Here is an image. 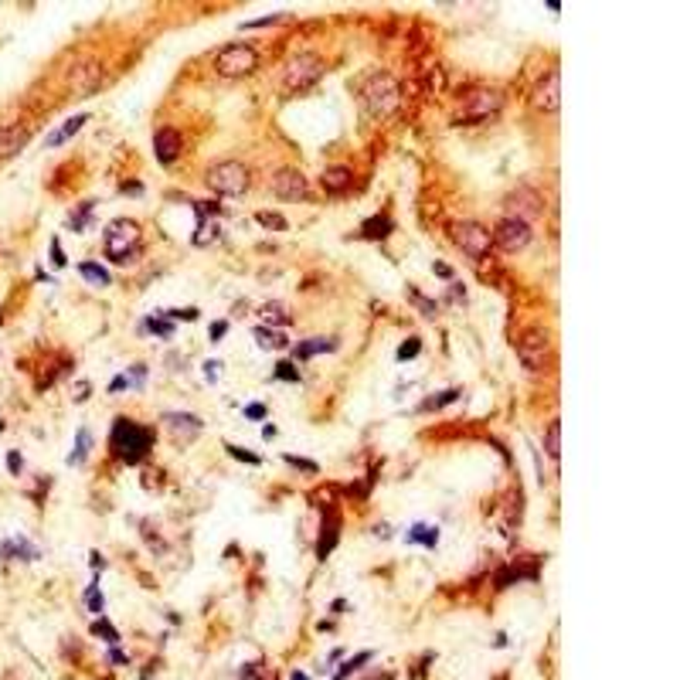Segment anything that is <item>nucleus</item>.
Returning <instances> with one entry per match:
<instances>
[{
  "mask_svg": "<svg viewBox=\"0 0 680 680\" xmlns=\"http://www.w3.org/2000/svg\"><path fill=\"white\" fill-rule=\"evenodd\" d=\"M361 99H364V109L371 116H392L401 105V85L388 72H374L361 82Z\"/></svg>",
  "mask_w": 680,
  "mask_h": 680,
  "instance_id": "f03ea898",
  "label": "nucleus"
},
{
  "mask_svg": "<svg viewBox=\"0 0 680 680\" xmlns=\"http://www.w3.org/2000/svg\"><path fill=\"white\" fill-rule=\"evenodd\" d=\"M503 208H507V214H510V218H521V221H527V218H538V214L545 211V201H541V194H538L534 187H514V191L507 194Z\"/></svg>",
  "mask_w": 680,
  "mask_h": 680,
  "instance_id": "f8f14e48",
  "label": "nucleus"
},
{
  "mask_svg": "<svg viewBox=\"0 0 680 680\" xmlns=\"http://www.w3.org/2000/svg\"><path fill=\"white\" fill-rule=\"evenodd\" d=\"M92 214H96V201H82L79 208L65 218V228H68V232H85L89 221H92Z\"/></svg>",
  "mask_w": 680,
  "mask_h": 680,
  "instance_id": "cd10ccee",
  "label": "nucleus"
},
{
  "mask_svg": "<svg viewBox=\"0 0 680 680\" xmlns=\"http://www.w3.org/2000/svg\"><path fill=\"white\" fill-rule=\"evenodd\" d=\"M337 538H340V521L334 514H327L323 524H320V538H316V558H327L330 551L337 548Z\"/></svg>",
  "mask_w": 680,
  "mask_h": 680,
  "instance_id": "a211bd4d",
  "label": "nucleus"
},
{
  "mask_svg": "<svg viewBox=\"0 0 680 680\" xmlns=\"http://www.w3.org/2000/svg\"><path fill=\"white\" fill-rule=\"evenodd\" d=\"M256 221H259L262 228H269V232H286V218L276 214V211H259Z\"/></svg>",
  "mask_w": 680,
  "mask_h": 680,
  "instance_id": "c9c22d12",
  "label": "nucleus"
},
{
  "mask_svg": "<svg viewBox=\"0 0 680 680\" xmlns=\"http://www.w3.org/2000/svg\"><path fill=\"white\" fill-rule=\"evenodd\" d=\"M392 218L388 214H374V218H367L364 225H361V235L364 238H374V242H385V238L392 235Z\"/></svg>",
  "mask_w": 680,
  "mask_h": 680,
  "instance_id": "b1692460",
  "label": "nucleus"
},
{
  "mask_svg": "<svg viewBox=\"0 0 680 680\" xmlns=\"http://www.w3.org/2000/svg\"><path fill=\"white\" fill-rule=\"evenodd\" d=\"M218 374H221V364H218V361H208V364H205V378H208V385H218Z\"/></svg>",
  "mask_w": 680,
  "mask_h": 680,
  "instance_id": "de8ad7c7",
  "label": "nucleus"
},
{
  "mask_svg": "<svg viewBox=\"0 0 680 680\" xmlns=\"http://www.w3.org/2000/svg\"><path fill=\"white\" fill-rule=\"evenodd\" d=\"M109 445H112V456H116V459L136 466V463H143L147 452L154 449V432H150L147 425L133 422V419H116L112 422V432H109Z\"/></svg>",
  "mask_w": 680,
  "mask_h": 680,
  "instance_id": "f257e3e1",
  "label": "nucleus"
},
{
  "mask_svg": "<svg viewBox=\"0 0 680 680\" xmlns=\"http://www.w3.org/2000/svg\"><path fill=\"white\" fill-rule=\"evenodd\" d=\"M79 276L85 279V283H92L96 289H105L109 283H112V276H109V269H105L103 262H82Z\"/></svg>",
  "mask_w": 680,
  "mask_h": 680,
  "instance_id": "393cba45",
  "label": "nucleus"
},
{
  "mask_svg": "<svg viewBox=\"0 0 680 680\" xmlns=\"http://www.w3.org/2000/svg\"><path fill=\"white\" fill-rule=\"evenodd\" d=\"M531 238H534V228H531V221H521V218H510V214H503L497 221V228H494V235H490V242H494V249H500V252H521V249H527L531 245Z\"/></svg>",
  "mask_w": 680,
  "mask_h": 680,
  "instance_id": "1a4fd4ad",
  "label": "nucleus"
},
{
  "mask_svg": "<svg viewBox=\"0 0 680 680\" xmlns=\"http://www.w3.org/2000/svg\"><path fill=\"white\" fill-rule=\"evenodd\" d=\"M52 262L58 265V269H65V265H68V259H65V252H61V245H58V242H52Z\"/></svg>",
  "mask_w": 680,
  "mask_h": 680,
  "instance_id": "09e8293b",
  "label": "nucleus"
},
{
  "mask_svg": "<svg viewBox=\"0 0 680 680\" xmlns=\"http://www.w3.org/2000/svg\"><path fill=\"white\" fill-rule=\"evenodd\" d=\"M205 184H208V191H214L218 198H242V194H249L252 177H249L245 163H238V160H218V163L208 167Z\"/></svg>",
  "mask_w": 680,
  "mask_h": 680,
  "instance_id": "20e7f679",
  "label": "nucleus"
},
{
  "mask_svg": "<svg viewBox=\"0 0 680 680\" xmlns=\"http://www.w3.org/2000/svg\"><path fill=\"white\" fill-rule=\"evenodd\" d=\"M432 272H436L439 279H445V283H452V279H456V276H452V269H449L445 262H432Z\"/></svg>",
  "mask_w": 680,
  "mask_h": 680,
  "instance_id": "49530a36",
  "label": "nucleus"
},
{
  "mask_svg": "<svg viewBox=\"0 0 680 680\" xmlns=\"http://www.w3.org/2000/svg\"><path fill=\"white\" fill-rule=\"evenodd\" d=\"M286 306L283 303H262L259 306V323L262 327H279V330H286Z\"/></svg>",
  "mask_w": 680,
  "mask_h": 680,
  "instance_id": "bb28decb",
  "label": "nucleus"
},
{
  "mask_svg": "<svg viewBox=\"0 0 680 680\" xmlns=\"http://www.w3.org/2000/svg\"><path fill=\"white\" fill-rule=\"evenodd\" d=\"M367 660H371V650H364V653H357V656H354V660H347V663L340 667L337 674H334V680H347V677H350V674H357V670L364 667Z\"/></svg>",
  "mask_w": 680,
  "mask_h": 680,
  "instance_id": "e433bc0d",
  "label": "nucleus"
},
{
  "mask_svg": "<svg viewBox=\"0 0 680 680\" xmlns=\"http://www.w3.org/2000/svg\"><path fill=\"white\" fill-rule=\"evenodd\" d=\"M225 330H228V323H225V320H214V323H211V340H221L225 337Z\"/></svg>",
  "mask_w": 680,
  "mask_h": 680,
  "instance_id": "8fccbe9b",
  "label": "nucleus"
},
{
  "mask_svg": "<svg viewBox=\"0 0 680 680\" xmlns=\"http://www.w3.org/2000/svg\"><path fill=\"white\" fill-rule=\"evenodd\" d=\"M89 449H92V436H89V429H79V432H75V449L68 452V463H72V466H82L85 456H89Z\"/></svg>",
  "mask_w": 680,
  "mask_h": 680,
  "instance_id": "2f4dec72",
  "label": "nucleus"
},
{
  "mask_svg": "<svg viewBox=\"0 0 680 680\" xmlns=\"http://www.w3.org/2000/svg\"><path fill=\"white\" fill-rule=\"evenodd\" d=\"M99 82H103V65H99L96 58H85V61H79V65L68 72V89H72L75 96H85V92L99 89Z\"/></svg>",
  "mask_w": 680,
  "mask_h": 680,
  "instance_id": "4468645a",
  "label": "nucleus"
},
{
  "mask_svg": "<svg viewBox=\"0 0 680 680\" xmlns=\"http://www.w3.org/2000/svg\"><path fill=\"white\" fill-rule=\"evenodd\" d=\"M276 378H279V381H286V385H300V381H303V378H300V371L289 364V361H279V364H276Z\"/></svg>",
  "mask_w": 680,
  "mask_h": 680,
  "instance_id": "ea45409f",
  "label": "nucleus"
},
{
  "mask_svg": "<svg viewBox=\"0 0 680 680\" xmlns=\"http://www.w3.org/2000/svg\"><path fill=\"white\" fill-rule=\"evenodd\" d=\"M181 133L170 130V126L157 130V136H154V157L160 167H174V160L181 157Z\"/></svg>",
  "mask_w": 680,
  "mask_h": 680,
  "instance_id": "2eb2a0df",
  "label": "nucleus"
},
{
  "mask_svg": "<svg viewBox=\"0 0 680 680\" xmlns=\"http://www.w3.org/2000/svg\"><path fill=\"white\" fill-rule=\"evenodd\" d=\"M323 191H330V194H343V191H350L354 187V174H350V167H343V163H334V167H327L323 170Z\"/></svg>",
  "mask_w": 680,
  "mask_h": 680,
  "instance_id": "f3484780",
  "label": "nucleus"
},
{
  "mask_svg": "<svg viewBox=\"0 0 680 680\" xmlns=\"http://www.w3.org/2000/svg\"><path fill=\"white\" fill-rule=\"evenodd\" d=\"M109 663H126V650L112 643V650H109Z\"/></svg>",
  "mask_w": 680,
  "mask_h": 680,
  "instance_id": "3c124183",
  "label": "nucleus"
},
{
  "mask_svg": "<svg viewBox=\"0 0 680 680\" xmlns=\"http://www.w3.org/2000/svg\"><path fill=\"white\" fill-rule=\"evenodd\" d=\"M140 334H154V337H174L177 334V327H174V320H163V316H147V320H140Z\"/></svg>",
  "mask_w": 680,
  "mask_h": 680,
  "instance_id": "c85d7f7f",
  "label": "nucleus"
},
{
  "mask_svg": "<svg viewBox=\"0 0 680 680\" xmlns=\"http://www.w3.org/2000/svg\"><path fill=\"white\" fill-rule=\"evenodd\" d=\"M252 337L259 340V347H265V350H283V347L289 343L286 330H279V327H262V323L252 327Z\"/></svg>",
  "mask_w": 680,
  "mask_h": 680,
  "instance_id": "412c9836",
  "label": "nucleus"
},
{
  "mask_svg": "<svg viewBox=\"0 0 680 680\" xmlns=\"http://www.w3.org/2000/svg\"><path fill=\"white\" fill-rule=\"evenodd\" d=\"M330 350H337V340L334 337H313V340H300L293 347V357L296 361H310L316 354H330Z\"/></svg>",
  "mask_w": 680,
  "mask_h": 680,
  "instance_id": "6ab92c4d",
  "label": "nucleus"
},
{
  "mask_svg": "<svg viewBox=\"0 0 680 680\" xmlns=\"http://www.w3.org/2000/svg\"><path fill=\"white\" fill-rule=\"evenodd\" d=\"M265 415H269V408H265L262 401H249V405H245V419L249 422H265Z\"/></svg>",
  "mask_w": 680,
  "mask_h": 680,
  "instance_id": "a19ab883",
  "label": "nucleus"
},
{
  "mask_svg": "<svg viewBox=\"0 0 680 680\" xmlns=\"http://www.w3.org/2000/svg\"><path fill=\"white\" fill-rule=\"evenodd\" d=\"M405 541L408 545H415V548H436L439 545V527H432V524H412L408 527V534H405Z\"/></svg>",
  "mask_w": 680,
  "mask_h": 680,
  "instance_id": "aec40b11",
  "label": "nucleus"
},
{
  "mask_svg": "<svg viewBox=\"0 0 680 680\" xmlns=\"http://www.w3.org/2000/svg\"><path fill=\"white\" fill-rule=\"evenodd\" d=\"M89 561H92V568H103V565H105V558L99 554V551H92V554H89Z\"/></svg>",
  "mask_w": 680,
  "mask_h": 680,
  "instance_id": "603ef678",
  "label": "nucleus"
},
{
  "mask_svg": "<svg viewBox=\"0 0 680 680\" xmlns=\"http://www.w3.org/2000/svg\"><path fill=\"white\" fill-rule=\"evenodd\" d=\"M283 463H286V466H293V470H300V473H316V470H320V463H316V459H306V456H293V452H286V456H283Z\"/></svg>",
  "mask_w": 680,
  "mask_h": 680,
  "instance_id": "4c0bfd02",
  "label": "nucleus"
},
{
  "mask_svg": "<svg viewBox=\"0 0 680 680\" xmlns=\"http://www.w3.org/2000/svg\"><path fill=\"white\" fill-rule=\"evenodd\" d=\"M92 636H99V640H105V643H119V629L112 626L109 619H103V616L92 623Z\"/></svg>",
  "mask_w": 680,
  "mask_h": 680,
  "instance_id": "f704fd0d",
  "label": "nucleus"
},
{
  "mask_svg": "<svg viewBox=\"0 0 680 680\" xmlns=\"http://www.w3.org/2000/svg\"><path fill=\"white\" fill-rule=\"evenodd\" d=\"M0 432H3V422H0Z\"/></svg>",
  "mask_w": 680,
  "mask_h": 680,
  "instance_id": "6e6d98bb",
  "label": "nucleus"
},
{
  "mask_svg": "<svg viewBox=\"0 0 680 680\" xmlns=\"http://www.w3.org/2000/svg\"><path fill=\"white\" fill-rule=\"evenodd\" d=\"M545 449H548V456L558 463L561 459V422L554 419L548 425V432H545Z\"/></svg>",
  "mask_w": 680,
  "mask_h": 680,
  "instance_id": "473e14b6",
  "label": "nucleus"
},
{
  "mask_svg": "<svg viewBox=\"0 0 680 680\" xmlns=\"http://www.w3.org/2000/svg\"><path fill=\"white\" fill-rule=\"evenodd\" d=\"M256 65H259V48L249 41H232L214 54V72L221 79H245L256 72Z\"/></svg>",
  "mask_w": 680,
  "mask_h": 680,
  "instance_id": "423d86ee",
  "label": "nucleus"
},
{
  "mask_svg": "<svg viewBox=\"0 0 680 680\" xmlns=\"http://www.w3.org/2000/svg\"><path fill=\"white\" fill-rule=\"evenodd\" d=\"M262 436L265 439H276V425H262Z\"/></svg>",
  "mask_w": 680,
  "mask_h": 680,
  "instance_id": "864d4df0",
  "label": "nucleus"
},
{
  "mask_svg": "<svg viewBox=\"0 0 680 680\" xmlns=\"http://www.w3.org/2000/svg\"><path fill=\"white\" fill-rule=\"evenodd\" d=\"M85 123H89V116H85V112H82V116H72V119H65V123H61V126H58V130H54L52 136L45 140V147H52V150H54V147L68 143V140H72V136H75V133H79Z\"/></svg>",
  "mask_w": 680,
  "mask_h": 680,
  "instance_id": "4be33fe9",
  "label": "nucleus"
},
{
  "mask_svg": "<svg viewBox=\"0 0 680 680\" xmlns=\"http://www.w3.org/2000/svg\"><path fill=\"white\" fill-rule=\"evenodd\" d=\"M7 470L14 473V476L24 470V459H21V452H7Z\"/></svg>",
  "mask_w": 680,
  "mask_h": 680,
  "instance_id": "a18cd8bd",
  "label": "nucleus"
},
{
  "mask_svg": "<svg viewBox=\"0 0 680 680\" xmlns=\"http://www.w3.org/2000/svg\"><path fill=\"white\" fill-rule=\"evenodd\" d=\"M85 605H89L92 612H103V592H99V582L85 592Z\"/></svg>",
  "mask_w": 680,
  "mask_h": 680,
  "instance_id": "79ce46f5",
  "label": "nucleus"
},
{
  "mask_svg": "<svg viewBox=\"0 0 680 680\" xmlns=\"http://www.w3.org/2000/svg\"><path fill=\"white\" fill-rule=\"evenodd\" d=\"M449 238L456 242V249L473 262H483L490 252H494V242H490V232L476 221H449Z\"/></svg>",
  "mask_w": 680,
  "mask_h": 680,
  "instance_id": "6e6552de",
  "label": "nucleus"
},
{
  "mask_svg": "<svg viewBox=\"0 0 680 680\" xmlns=\"http://www.w3.org/2000/svg\"><path fill=\"white\" fill-rule=\"evenodd\" d=\"M548 347V330L541 323H531L517 340V350H545Z\"/></svg>",
  "mask_w": 680,
  "mask_h": 680,
  "instance_id": "a878e982",
  "label": "nucleus"
},
{
  "mask_svg": "<svg viewBox=\"0 0 680 680\" xmlns=\"http://www.w3.org/2000/svg\"><path fill=\"white\" fill-rule=\"evenodd\" d=\"M279 17H283V14H269V17H259V21H245L238 31H259V27H265V24H276Z\"/></svg>",
  "mask_w": 680,
  "mask_h": 680,
  "instance_id": "37998d69",
  "label": "nucleus"
},
{
  "mask_svg": "<svg viewBox=\"0 0 680 680\" xmlns=\"http://www.w3.org/2000/svg\"><path fill=\"white\" fill-rule=\"evenodd\" d=\"M521 578H534V572H527V565H503L497 575H494V585H497V589H510V585L521 582Z\"/></svg>",
  "mask_w": 680,
  "mask_h": 680,
  "instance_id": "c756f323",
  "label": "nucleus"
},
{
  "mask_svg": "<svg viewBox=\"0 0 680 680\" xmlns=\"http://www.w3.org/2000/svg\"><path fill=\"white\" fill-rule=\"evenodd\" d=\"M419 354H422V340L419 337H408V340H401V347H398L394 361H398V364H408V361H415Z\"/></svg>",
  "mask_w": 680,
  "mask_h": 680,
  "instance_id": "72a5a7b5",
  "label": "nucleus"
},
{
  "mask_svg": "<svg viewBox=\"0 0 680 680\" xmlns=\"http://www.w3.org/2000/svg\"><path fill=\"white\" fill-rule=\"evenodd\" d=\"M143 245H140V225L130 218H116L109 228H105V256L116 262V265H130L140 259Z\"/></svg>",
  "mask_w": 680,
  "mask_h": 680,
  "instance_id": "7ed1b4c3",
  "label": "nucleus"
},
{
  "mask_svg": "<svg viewBox=\"0 0 680 680\" xmlns=\"http://www.w3.org/2000/svg\"><path fill=\"white\" fill-rule=\"evenodd\" d=\"M503 105V96L494 92V89H473L470 96L463 99V105L456 109L452 116V126H473V123H487L494 119Z\"/></svg>",
  "mask_w": 680,
  "mask_h": 680,
  "instance_id": "0eeeda50",
  "label": "nucleus"
},
{
  "mask_svg": "<svg viewBox=\"0 0 680 680\" xmlns=\"http://www.w3.org/2000/svg\"><path fill=\"white\" fill-rule=\"evenodd\" d=\"M323 72H327V65H323V58L313 52H300L293 54L286 65H283V72H279V85H283V92H303V89H310L313 82L323 79Z\"/></svg>",
  "mask_w": 680,
  "mask_h": 680,
  "instance_id": "39448f33",
  "label": "nucleus"
},
{
  "mask_svg": "<svg viewBox=\"0 0 680 680\" xmlns=\"http://www.w3.org/2000/svg\"><path fill=\"white\" fill-rule=\"evenodd\" d=\"M456 398H459V388H445V392H436L432 398H425L419 408L422 412H439V408H449Z\"/></svg>",
  "mask_w": 680,
  "mask_h": 680,
  "instance_id": "7c9ffc66",
  "label": "nucleus"
},
{
  "mask_svg": "<svg viewBox=\"0 0 680 680\" xmlns=\"http://www.w3.org/2000/svg\"><path fill=\"white\" fill-rule=\"evenodd\" d=\"M531 105H534L538 112H558V105H561V75H558V72H545L541 79L534 82V89H531Z\"/></svg>",
  "mask_w": 680,
  "mask_h": 680,
  "instance_id": "9b49d317",
  "label": "nucleus"
},
{
  "mask_svg": "<svg viewBox=\"0 0 680 680\" xmlns=\"http://www.w3.org/2000/svg\"><path fill=\"white\" fill-rule=\"evenodd\" d=\"M269 184H272V194H276L279 201H286V205H300V201L310 198V184H306V177H303L300 170H293V167H279Z\"/></svg>",
  "mask_w": 680,
  "mask_h": 680,
  "instance_id": "9d476101",
  "label": "nucleus"
},
{
  "mask_svg": "<svg viewBox=\"0 0 680 680\" xmlns=\"http://www.w3.org/2000/svg\"><path fill=\"white\" fill-rule=\"evenodd\" d=\"M27 140H31L27 126H21V123H14V126H3V130H0V160L17 157V154H21V150L27 147Z\"/></svg>",
  "mask_w": 680,
  "mask_h": 680,
  "instance_id": "dca6fc26",
  "label": "nucleus"
},
{
  "mask_svg": "<svg viewBox=\"0 0 680 680\" xmlns=\"http://www.w3.org/2000/svg\"><path fill=\"white\" fill-rule=\"evenodd\" d=\"M225 449H228V456H235V459H242L245 466H262V456H256V452H249V449H242V445L225 443Z\"/></svg>",
  "mask_w": 680,
  "mask_h": 680,
  "instance_id": "58836bf2",
  "label": "nucleus"
},
{
  "mask_svg": "<svg viewBox=\"0 0 680 680\" xmlns=\"http://www.w3.org/2000/svg\"><path fill=\"white\" fill-rule=\"evenodd\" d=\"M289 680H310V677H306V674H300V670H296V674H293V677H289Z\"/></svg>",
  "mask_w": 680,
  "mask_h": 680,
  "instance_id": "5fc2aeb1",
  "label": "nucleus"
},
{
  "mask_svg": "<svg viewBox=\"0 0 680 680\" xmlns=\"http://www.w3.org/2000/svg\"><path fill=\"white\" fill-rule=\"evenodd\" d=\"M160 425L170 429V436L181 439V443H194L201 436V429H205V422L198 419V415H191V412H163Z\"/></svg>",
  "mask_w": 680,
  "mask_h": 680,
  "instance_id": "ddd939ff",
  "label": "nucleus"
},
{
  "mask_svg": "<svg viewBox=\"0 0 680 680\" xmlns=\"http://www.w3.org/2000/svg\"><path fill=\"white\" fill-rule=\"evenodd\" d=\"M218 218H198V228H194V235H191V245H198V249H205V245H214L218 242Z\"/></svg>",
  "mask_w": 680,
  "mask_h": 680,
  "instance_id": "5701e85b",
  "label": "nucleus"
},
{
  "mask_svg": "<svg viewBox=\"0 0 680 680\" xmlns=\"http://www.w3.org/2000/svg\"><path fill=\"white\" fill-rule=\"evenodd\" d=\"M415 306H419V310H422L425 316H429V320L436 316V303H432L429 296H415Z\"/></svg>",
  "mask_w": 680,
  "mask_h": 680,
  "instance_id": "c03bdc74",
  "label": "nucleus"
}]
</instances>
